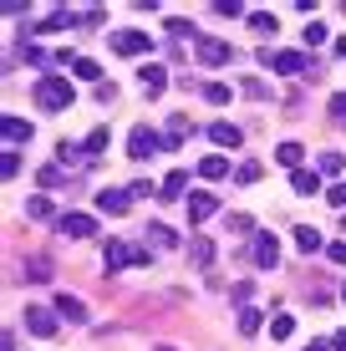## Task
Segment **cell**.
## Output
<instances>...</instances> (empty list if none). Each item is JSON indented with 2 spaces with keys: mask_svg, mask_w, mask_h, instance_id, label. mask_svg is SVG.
<instances>
[{
  "mask_svg": "<svg viewBox=\"0 0 346 351\" xmlns=\"http://www.w3.org/2000/svg\"><path fill=\"white\" fill-rule=\"evenodd\" d=\"M31 97H36L41 112H71V107H77V87H71L62 71H46V77L31 87Z\"/></svg>",
  "mask_w": 346,
  "mask_h": 351,
  "instance_id": "1",
  "label": "cell"
},
{
  "mask_svg": "<svg viewBox=\"0 0 346 351\" xmlns=\"http://www.w3.org/2000/svg\"><path fill=\"white\" fill-rule=\"evenodd\" d=\"M260 62H265L270 71H280V77H321L306 51H270V46H265V51H260Z\"/></svg>",
  "mask_w": 346,
  "mask_h": 351,
  "instance_id": "2",
  "label": "cell"
},
{
  "mask_svg": "<svg viewBox=\"0 0 346 351\" xmlns=\"http://www.w3.org/2000/svg\"><path fill=\"white\" fill-rule=\"evenodd\" d=\"M153 153H169V138H158L148 123H138L127 132V158H153Z\"/></svg>",
  "mask_w": 346,
  "mask_h": 351,
  "instance_id": "3",
  "label": "cell"
},
{
  "mask_svg": "<svg viewBox=\"0 0 346 351\" xmlns=\"http://www.w3.org/2000/svg\"><path fill=\"white\" fill-rule=\"evenodd\" d=\"M148 260H153L148 250H133V245H123V239H107V255H102V265H107V275L127 270V265H148Z\"/></svg>",
  "mask_w": 346,
  "mask_h": 351,
  "instance_id": "4",
  "label": "cell"
},
{
  "mask_svg": "<svg viewBox=\"0 0 346 351\" xmlns=\"http://www.w3.org/2000/svg\"><path fill=\"white\" fill-rule=\"evenodd\" d=\"M199 62H204V66H230L234 62V46L219 41V36H199Z\"/></svg>",
  "mask_w": 346,
  "mask_h": 351,
  "instance_id": "5",
  "label": "cell"
},
{
  "mask_svg": "<svg viewBox=\"0 0 346 351\" xmlns=\"http://www.w3.org/2000/svg\"><path fill=\"white\" fill-rule=\"evenodd\" d=\"M97 209L107 214V219H123V214L133 209V193H127V189H102L97 193Z\"/></svg>",
  "mask_w": 346,
  "mask_h": 351,
  "instance_id": "6",
  "label": "cell"
},
{
  "mask_svg": "<svg viewBox=\"0 0 346 351\" xmlns=\"http://www.w3.org/2000/svg\"><path fill=\"white\" fill-rule=\"evenodd\" d=\"M148 31H112V51L117 56H143V51H148Z\"/></svg>",
  "mask_w": 346,
  "mask_h": 351,
  "instance_id": "7",
  "label": "cell"
},
{
  "mask_svg": "<svg viewBox=\"0 0 346 351\" xmlns=\"http://www.w3.org/2000/svg\"><path fill=\"white\" fill-rule=\"evenodd\" d=\"M56 229H62L66 239H87V234H97V219H92V214H62Z\"/></svg>",
  "mask_w": 346,
  "mask_h": 351,
  "instance_id": "8",
  "label": "cell"
},
{
  "mask_svg": "<svg viewBox=\"0 0 346 351\" xmlns=\"http://www.w3.org/2000/svg\"><path fill=\"white\" fill-rule=\"evenodd\" d=\"M26 331H36V336H56V331H62V326H56V311L26 306Z\"/></svg>",
  "mask_w": 346,
  "mask_h": 351,
  "instance_id": "9",
  "label": "cell"
},
{
  "mask_svg": "<svg viewBox=\"0 0 346 351\" xmlns=\"http://www.w3.org/2000/svg\"><path fill=\"white\" fill-rule=\"evenodd\" d=\"M184 209H188V224H204L214 209H219V199H214V193H188L184 199Z\"/></svg>",
  "mask_w": 346,
  "mask_h": 351,
  "instance_id": "10",
  "label": "cell"
},
{
  "mask_svg": "<svg viewBox=\"0 0 346 351\" xmlns=\"http://www.w3.org/2000/svg\"><path fill=\"white\" fill-rule=\"evenodd\" d=\"M209 143H214V148H240V143H245V132L240 128H234V123H209Z\"/></svg>",
  "mask_w": 346,
  "mask_h": 351,
  "instance_id": "11",
  "label": "cell"
},
{
  "mask_svg": "<svg viewBox=\"0 0 346 351\" xmlns=\"http://www.w3.org/2000/svg\"><path fill=\"white\" fill-rule=\"evenodd\" d=\"M138 77H143V92H148V97H158L163 87H169V66H158V62H148Z\"/></svg>",
  "mask_w": 346,
  "mask_h": 351,
  "instance_id": "12",
  "label": "cell"
},
{
  "mask_svg": "<svg viewBox=\"0 0 346 351\" xmlns=\"http://www.w3.org/2000/svg\"><path fill=\"white\" fill-rule=\"evenodd\" d=\"M0 132H5V143H10V148H16V143H31V123H26V117H0Z\"/></svg>",
  "mask_w": 346,
  "mask_h": 351,
  "instance_id": "13",
  "label": "cell"
},
{
  "mask_svg": "<svg viewBox=\"0 0 346 351\" xmlns=\"http://www.w3.org/2000/svg\"><path fill=\"white\" fill-rule=\"evenodd\" d=\"M56 316H66L71 326H82V321H87V306H82V295H66V290H62V295H56Z\"/></svg>",
  "mask_w": 346,
  "mask_h": 351,
  "instance_id": "14",
  "label": "cell"
},
{
  "mask_svg": "<svg viewBox=\"0 0 346 351\" xmlns=\"http://www.w3.org/2000/svg\"><path fill=\"white\" fill-rule=\"evenodd\" d=\"M255 260L265 265V270H275V265H280V245H275V234H260V239H255Z\"/></svg>",
  "mask_w": 346,
  "mask_h": 351,
  "instance_id": "15",
  "label": "cell"
},
{
  "mask_svg": "<svg viewBox=\"0 0 346 351\" xmlns=\"http://www.w3.org/2000/svg\"><path fill=\"white\" fill-rule=\"evenodd\" d=\"M291 189L311 199V193H321V173H316V168H295V173H291Z\"/></svg>",
  "mask_w": 346,
  "mask_h": 351,
  "instance_id": "16",
  "label": "cell"
},
{
  "mask_svg": "<svg viewBox=\"0 0 346 351\" xmlns=\"http://www.w3.org/2000/svg\"><path fill=\"white\" fill-rule=\"evenodd\" d=\"M188 260H194L199 270L214 265V239H209V234H194V239H188Z\"/></svg>",
  "mask_w": 346,
  "mask_h": 351,
  "instance_id": "17",
  "label": "cell"
},
{
  "mask_svg": "<svg viewBox=\"0 0 346 351\" xmlns=\"http://www.w3.org/2000/svg\"><path fill=\"white\" fill-rule=\"evenodd\" d=\"M188 132H194V123H188L184 112H173V117H169V153L184 148V138H188Z\"/></svg>",
  "mask_w": 346,
  "mask_h": 351,
  "instance_id": "18",
  "label": "cell"
},
{
  "mask_svg": "<svg viewBox=\"0 0 346 351\" xmlns=\"http://www.w3.org/2000/svg\"><path fill=\"white\" fill-rule=\"evenodd\" d=\"M295 250H301V255H316V250H326V239H321V229L301 224V229H295Z\"/></svg>",
  "mask_w": 346,
  "mask_h": 351,
  "instance_id": "19",
  "label": "cell"
},
{
  "mask_svg": "<svg viewBox=\"0 0 346 351\" xmlns=\"http://www.w3.org/2000/svg\"><path fill=\"white\" fill-rule=\"evenodd\" d=\"M184 189H188V173H184V168H173V173L158 184V199H184Z\"/></svg>",
  "mask_w": 346,
  "mask_h": 351,
  "instance_id": "20",
  "label": "cell"
},
{
  "mask_svg": "<svg viewBox=\"0 0 346 351\" xmlns=\"http://www.w3.org/2000/svg\"><path fill=\"white\" fill-rule=\"evenodd\" d=\"M21 270H26V280H36V285L51 280V260H46V255H26V265H21Z\"/></svg>",
  "mask_w": 346,
  "mask_h": 351,
  "instance_id": "21",
  "label": "cell"
},
{
  "mask_svg": "<svg viewBox=\"0 0 346 351\" xmlns=\"http://www.w3.org/2000/svg\"><path fill=\"white\" fill-rule=\"evenodd\" d=\"M301 158H306L301 143H280V148H275V163H280V168H291V173H295V168H306Z\"/></svg>",
  "mask_w": 346,
  "mask_h": 351,
  "instance_id": "22",
  "label": "cell"
},
{
  "mask_svg": "<svg viewBox=\"0 0 346 351\" xmlns=\"http://www.w3.org/2000/svg\"><path fill=\"white\" fill-rule=\"evenodd\" d=\"M71 77H82V82H97V87H102V66L92 62V56H77V62H71Z\"/></svg>",
  "mask_w": 346,
  "mask_h": 351,
  "instance_id": "23",
  "label": "cell"
},
{
  "mask_svg": "<svg viewBox=\"0 0 346 351\" xmlns=\"http://www.w3.org/2000/svg\"><path fill=\"white\" fill-rule=\"evenodd\" d=\"M71 26H77V16H71V10H51V16H46L41 26H36V31L46 36V31H71Z\"/></svg>",
  "mask_w": 346,
  "mask_h": 351,
  "instance_id": "24",
  "label": "cell"
},
{
  "mask_svg": "<svg viewBox=\"0 0 346 351\" xmlns=\"http://www.w3.org/2000/svg\"><path fill=\"white\" fill-rule=\"evenodd\" d=\"M230 173V158H224V153H209L204 163H199V178H224Z\"/></svg>",
  "mask_w": 346,
  "mask_h": 351,
  "instance_id": "25",
  "label": "cell"
},
{
  "mask_svg": "<svg viewBox=\"0 0 346 351\" xmlns=\"http://www.w3.org/2000/svg\"><path fill=\"white\" fill-rule=\"evenodd\" d=\"M56 163H87V148H82V143H56Z\"/></svg>",
  "mask_w": 346,
  "mask_h": 351,
  "instance_id": "26",
  "label": "cell"
},
{
  "mask_svg": "<svg viewBox=\"0 0 346 351\" xmlns=\"http://www.w3.org/2000/svg\"><path fill=\"white\" fill-rule=\"evenodd\" d=\"M107 143H112V132H107V128H92V132H87V143H82V148H87V158H97V153L107 148Z\"/></svg>",
  "mask_w": 346,
  "mask_h": 351,
  "instance_id": "27",
  "label": "cell"
},
{
  "mask_svg": "<svg viewBox=\"0 0 346 351\" xmlns=\"http://www.w3.org/2000/svg\"><path fill=\"white\" fill-rule=\"evenodd\" d=\"M295 336V316H275L270 321V341H291Z\"/></svg>",
  "mask_w": 346,
  "mask_h": 351,
  "instance_id": "28",
  "label": "cell"
},
{
  "mask_svg": "<svg viewBox=\"0 0 346 351\" xmlns=\"http://www.w3.org/2000/svg\"><path fill=\"white\" fill-rule=\"evenodd\" d=\"M260 326H265V321H260V311L245 306V311H240V336H260Z\"/></svg>",
  "mask_w": 346,
  "mask_h": 351,
  "instance_id": "29",
  "label": "cell"
},
{
  "mask_svg": "<svg viewBox=\"0 0 346 351\" xmlns=\"http://www.w3.org/2000/svg\"><path fill=\"white\" fill-rule=\"evenodd\" d=\"M148 234H153V245H158V250H173L178 245V234H173L169 224H148Z\"/></svg>",
  "mask_w": 346,
  "mask_h": 351,
  "instance_id": "30",
  "label": "cell"
},
{
  "mask_svg": "<svg viewBox=\"0 0 346 351\" xmlns=\"http://www.w3.org/2000/svg\"><path fill=\"white\" fill-rule=\"evenodd\" d=\"M26 219H51V199H41V193L26 199Z\"/></svg>",
  "mask_w": 346,
  "mask_h": 351,
  "instance_id": "31",
  "label": "cell"
},
{
  "mask_svg": "<svg viewBox=\"0 0 346 351\" xmlns=\"http://www.w3.org/2000/svg\"><path fill=\"white\" fill-rule=\"evenodd\" d=\"M341 168H346V153H321L316 173H341Z\"/></svg>",
  "mask_w": 346,
  "mask_h": 351,
  "instance_id": "32",
  "label": "cell"
},
{
  "mask_svg": "<svg viewBox=\"0 0 346 351\" xmlns=\"http://www.w3.org/2000/svg\"><path fill=\"white\" fill-rule=\"evenodd\" d=\"M204 102H209V107H224V102H230V87H224V82H209V87H204Z\"/></svg>",
  "mask_w": 346,
  "mask_h": 351,
  "instance_id": "33",
  "label": "cell"
},
{
  "mask_svg": "<svg viewBox=\"0 0 346 351\" xmlns=\"http://www.w3.org/2000/svg\"><path fill=\"white\" fill-rule=\"evenodd\" d=\"M326 36H331V31L321 26V21H311V26L301 31V41H306V46H326Z\"/></svg>",
  "mask_w": 346,
  "mask_h": 351,
  "instance_id": "34",
  "label": "cell"
},
{
  "mask_svg": "<svg viewBox=\"0 0 346 351\" xmlns=\"http://www.w3.org/2000/svg\"><path fill=\"white\" fill-rule=\"evenodd\" d=\"M249 31H260V36H275V16H265V10H255V16H249Z\"/></svg>",
  "mask_w": 346,
  "mask_h": 351,
  "instance_id": "35",
  "label": "cell"
},
{
  "mask_svg": "<svg viewBox=\"0 0 346 351\" xmlns=\"http://www.w3.org/2000/svg\"><path fill=\"white\" fill-rule=\"evenodd\" d=\"M36 178H41V189H56V184L66 178V168H62V163H51V168H41Z\"/></svg>",
  "mask_w": 346,
  "mask_h": 351,
  "instance_id": "36",
  "label": "cell"
},
{
  "mask_svg": "<svg viewBox=\"0 0 346 351\" xmlns=\"http://www.w3.org/2000/svg\"><path fill=\"white\" fill-rule=\"evenodd\" d=\"M260 173H265V168H260L255 158H245L240 168H234V178H240V184H255V178H260Z\"/></svg>",
  "mask_w": 346,
  "mask_h": 351,
  "instance_id": "37",
  "label": "cell"
},
{
  "mask_svg": "<svg viewBox=\"0 0 346 351\" xmlns=\"http://www.w3.org/2000/svg\"><path fill=\"white\" fill-rule=\"evenodd\" d=\"M249 295H255V285H249V280H240V285H230V300H234V306H249Z\"/></svg>",
  "mask_w": 346,
  "mask_h": 351,
  "instance_id": "38",
  "label": "cell"
},
{
  "mask_svg": "<svg viewBox=\"0 0 346 351\" xmlns=\"http://www.w3.org/2000/svg\"><path fill=\"white\" fill-rule=\"evenodd\" d=\"M331 123H336V128H346V92H336V97H331Z\"/></svg>",
  "mask_w": 346,
  "mask_h": 351,
  "instance_id": "39",
  "label": "cell"
},
{
  "mask_svg": "<svg viewBox=\"0 0 346 351\" xmlns=\"http://www.w3.org/2000/svg\"><path fill=\"white\" fill-rule=\"evenodd\" d=\"M0 173L16 178V173H21V153H5V158H0Z\"/></svg>",
  "mask_w": 346,
  "mask_h": 351,
  "instance_id": "40",
  "label": "cell"
},
{
  "mask_svg": "<svg viewBox=\"0 0 346 351\" xmlns=\"http://www.w3.org/2000/svg\"><path fill=\"white\" fill-rule=\"evenodd\" d=\"M326 255H331V265H346V239H331Z\"/></svg>",
  "mask_w": 346,
  "mask_h": 351,
  "instance_id": "41",
  "label": "cell"
},
{
  "mask_svg": "<svg viewBox=\"0 0 346 351\" xmlns=\"http://www.w3.org/2000/svg\"><path fill=\"white\" fill-rule=\"evenodd\" d=\"M169 36H178V41H184V36H194V26H188V21H169ZM199 41V36H194Z\"/></svg>",
  "mask_w": 346,
  "mask_h": 351,
  "instance_id": "42",
  "label": "cell"
},
{
  "mask_svg": "<svg viewBox=\"0 0 346 351\" xmlns=\"http://www.w3.org/2000/svg\"><path fill=\"white\" fill-rule=\"evenodd\" d=\"M214 10H219V16H240L245 5H240V0H214Z\"/></svg>",
  "mask_w": 346,
  "mask_h": 351,
  "instance_id": "43",
  "label": "cell"
},
{
  "mask_svg": "<svg viewBox=\"0 0 346 351\" xmlns=\"http://www.w3.org/2000/svg\"><path fill=\"white\" fill-rule=\"evenodd\" d=\"M230 229H234V234H245V229H255V219H249V214H234Z\"/></svg>",
  "mask_w": 346,
  "mask_h": 351,
  "instance_id": "44",
  "label": "cell"
},
{
  "mask_svg": "<svg viewBox=\"0 0 346 351\" xmlns=\"http://www.w3.org/2000/svg\"><path fill=\"white\" fill-rule=\"evenodd\" d=\"M326 199L336 204V209H346V184H336V189H326Z\"/></svg>",
  "mask_w": 346,
  "mask_h": 351,
  "instance_id": "45",
  "label": "cell"
},
{
  "mask_svg": "<svg viewBox=\"0 0 346 351\" xmlns=\"http://www.w3.org/2000/svg\"><path fill=\"white\" fill-rule=\"evenodd\" d=\"M331 351H346V331H336V336H331Z\"/></svg>",
  "mask_w": 346,
  "mask_h": 351,
  "instance_id": "46",
  "label": "cell"
},
{
  "mask_svg": "<svg viewBox=\"0 0 346 351\" xmlns=\"http://www.w3.org/2000/svg\"><path fill=\"white\" fill-rule=\"evenodd\" d=\"M306 351H331V341H311V346H306Z\"/></svg>",
  "mask_w": 346,
  "mask_h": 351,
  "instance_id": "47",
  "label": "cell"
},
{
  "mask_svg": "<svg viewBox=\"0 0 346 351\" xmlns=\"http://www.w3.org/2000/svg\"><path fill=\"white\" fill-rule=\"evenodd\" d=\"M336 56H346V36H341V41H336Z\"/></svg>",
  "mask_w": 346,
  "mask_h": 351,
  "instance_id": "48",
  "label": "cell"
},
{
  "mask_svg": "<svg viewBox=\"0 0 346 351\" xmlns=\"http://www.w3.org/2000/svg\"><path fill=\"white\" fill-rule=\"evenodd\" d=\"M153 351H173V346H153Z\"/></svg>",
  "mask_w": 346,
  "mask_h": 351,
  "instance_id": "49",
  "label": "cell"
},
{
  "mask_svg": "<svg viewBox=\"0 0 346 351\" xmlns=\"http://www.w3.org/2000/svg\"><path fill=\"white\" fill-rule=\"evenodd\" d=\"M341 300H346V280H341Z\"/></svg>",
  "mask_w": 346,
  "mask_h": 351,
  "instance_id": "50",
  "label": "cell"
}]
</instances>
